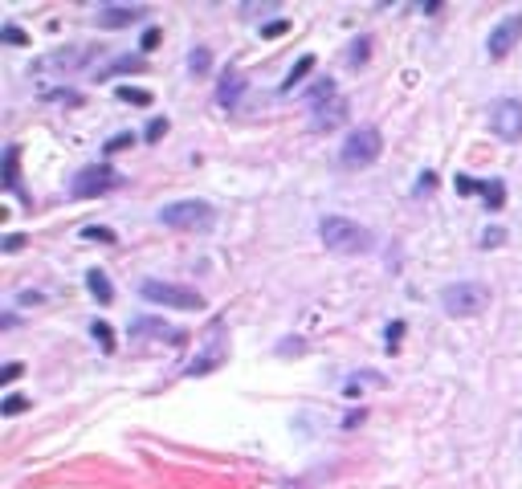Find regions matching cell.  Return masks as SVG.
Masks as SVG:
<instances>
[{
	"label": "cell",
	"mask_w": 522,
	"mask_h": 489,
	"mask_svg": "<svg viewBox=\"0 0 522 489\" xmlns=\"http://www.w3.org/2000/svg\"><path fill=\"white\" fill-rule=\"evenodd\" d=\"M155 220L167 228H179V232H209L216 225V208L209 200H172L155 212Z\"/></svg>",
	"instance_id": "cell-1"
},
{
	"label": "cell",
	"mask_w": 522,
	"mask_h": 489,
	"mask_svg": "<svg viewBox=\"0 0 522 489\" xmlns=\"http://www.w3.org/2000/svg\"><path fill=\"white\" fill-rule=\"evenodd\" d=\"M318 237L335 253H367L372 249V232L359 225V220H351V216H323Z\"/></svg>",
	"instance_id": "cell-2"
},
{
	"label": "cell",
	"mask_w": 522,
	"mask_h": 489,
	"mask_svg": "<svg viewBox=\"0 0 522 489\" xmlns=\"http://www.w3.org/2000/svg\"><path fill=\"white\" fill-rule=\"evenodd\" d=\"M486 306H489V286H482V281H449L440 290V310L449 318H473Z\"/></svg>",
	"instance_id": "cell-3"
},
{
	"label": "cell",
	"mask_w": 522,
	"mask_h": 489,
	"mask_svg": "<svg viewBox=\"0 0 522 489\" xmlns=\"http://www.w3.org/2000/svg\"><path fill=\"white\" fill-rule=\"evenodd\" d=\"M139 298L155 302V306H172V310H200L204 298L192 286H176V281H160V277H147L139 286Z\"/></svg>",
	"instance_id": "cell-4"
},
{
	"label": "cell",
	"mask_w": 522,
	"mask_h": 489,
	"mask_svg": "<svg viewBox=\"0 0 522 489\" xmlns=\"http://www.w3.org/2000/svg\"><path fill=\"white\" fill-rule=\"evenodd\" d=\"M379 151H384V135H379V127H359V130H351V135L343 139L339 159L347 163V167H372V163L379 159Z\"/></svg>",
	"instance_id": "cell-5"
},
{
	"label": "cell",
	"mask_w": 522,
	"mask_h": 489,
	"mask_svg": "<svg viewBox=\"0 0 522 489\" xmlns=\"http://www.w3.org/2000/svg\"><path fill=\"white\" fill-rule=\"evenodd\" d=\"M118 184H123V179H118V172H114L111 163H90V167H82L78 176H74L70 192H74V200H90V196L111 192Z\"/></svg>",
	"instance_id": "cell-6"
},
{
	"label": "cell",
	"mask_w": 522,
	"mask_h": 489,
	"mask_svg": "<svg viewBox=\"0 0 522 489\" xmlns=\"http://www.w3.org/2000/svg\"><path fill=\"white\" fill-rule=\"evenodd\" d=\"M489 123H494V135L502 143H518L522 139V98H498Z\"/></svg>",
	"instance_id": "cell-7"
},
{
	"label": "cell",
	"mask_w": 522,
	"mask_h": 489,
	"mask_svg": "<svg viewBox=\"0 0 522 489\" xmlns=\"http://www.w3.org/2000/svg\"><path fill=\"white\" fill-rule=\"evenodd\" d=\"M518 41H522V13H510V16H502V21L494 25V33H489V41H486V53L494 57V62H502Z\"/></svg>",
	"instance_id": "cell-8"
},
{
	"label": "cell",
	"mask_w": 522,
	"mask_h": 489,
	"mask_svg": "<svg viewBox=\"0 0 522 489\" xmlns=\"http://www.w3.org/2000/svg\"><path fill=\"white\" fill-rule=\"evenodd\" d=\"M221 326H225V322H212L209 347H204V351H200L188 367H184L188 375H209V371H216V367L228 359V342H225V330H221Z\"/></svg>",
	"instance_id": "cell-9"
},
{
	"label": "cell",
	"mask_w": 522,
	"mask_h": 489,
	"mask_svg": "<svg viewBox=\"0 0 522 489\" xmlns=\"http://www.w3.org/2000/svg\"><path fill=\"white\" fill-rule=\"evenodd\" d=\"M347 123V98H331V102H323L318 111L310 114V127L314 130H335Z\"/></svg>",
	"instance_id": "cell-10"
},
{
	"label": "cell",
	"mask_w": 522,
	"mask_h": 489,
	"mask_svg": "<svg viewBox=\"0 0 522 489\" xmlns=\"http://www.w3.org/2000/svg\"><path fill=\"white\" fill-rule=\"evenodd\" d=\"M147 9H139V4H130V9H114V4H106V9H98V25L102 29H123V25H135V21H143Z\"/></svg>",
	"instance_id": "cell-11"
},
{
	"label": "cell",
	"mask_w": 522,
	"mask_h": 489,
	"mask_svg": "<svg viewBox=\"0 0 522 489\" xmlns=\"http://www.w3.org/2000/svg\"><path fill=\"white\" fill-rule=\"evenodd\" d=\"M130 335L135 339H167V342H184L179 330H167V322H155V318H139V322L130 326Z\"/></svg>",
	"instance_id": "cell-12"
},
{
	"label": "cell",
	"mask_w": 522,
	"mask_h": 489,
	"mask_svg": "<svg viewBox=\"0 0 522 489\" xmlns=\"http://www.w3.org/2000/svg\"><path fill=\"white\" fill-rule=\"evenodd\" d=\"M86 290H90V298L102 302V306L114 302V286H111V277H106V269H86Z\"/></svg>",
	"instance_id": "cell-13"
},
{
	"label": "cell",
	"mask_w": 522,
	"mask_h": 489,
	"mask_svg": "<svg viewBox=\"0 0 522 489\" xmlns=\"http://www.w3.org/2000/svg\"><path fill=\"white\" fill-rule=\"evenodd\" d=\"M241 94H245V74H237V69L221 74V86H216V102H221V106H233V102H237Z\"/></svg>",
	"instance_id": "cell-14"
},
{
	"label": "cell",
	"mask_w": 522,
	"mask_h": 489,
	"mask_svg": "<svg viewBox=\"0 0 522 489\" xmlns=\"http://www.w3.org/2000/svg\"><path fill=\"white\" fill-rule=\"evenodd\" d=\"M335 98V82L331 78H318V82H310L306 90H302V102H306L310 111H318L323 102H331Z\"/></svg>",
	"instance_id": "cell-15"
},
{
	"label": "cell",
	"mask_w": 522,
	"mask_h": 489,
	"mask_svg": "<svg viewBox=\"0 0 522 489\" xmlns=\"http://www.w3.org/2000/svg\"><path fill=\"white\" fill-rule=\"evenodd\" d=\"M310 74H314V53H306V57H298V62H294V69L286 74V82H282V94H290L294 86H298L302 78H310Z\"/></svg>",
	"instance_id": "cell-16"
},
{
	"label": "cell",
	"mask_w": 522,
	"mask_h": 489,
	"mask_svg": "<svg viewBox=\"0 0 522 489\" xmlns=\"http://www.w3.org/2000/svg\"><path fill=\"white\" fill-rule=\"evenodd\" d=\"M147 62L135 53V57H118L114 65H106V69H98V78H114V74H143Z\"/></svg>",
	"instance_id": "cell-17"
},
{
	"label": "cell",
	"mask_w": 522,
	"mask_h": 489,
	"mask_svg": "<svg viewBox=\"0 0 522 489\" xmlns=\"http://www.w3.org/2000/svg\"><path fill=\"white\" fill-rule=\"evenodd\" d=\"M209 69H212V49L209 45H196L192 53H188V74H192V78H204Z\"/></svg>",
	"instance_id": "cell-18"
},
{
	"label": "cell",
	"mask_w": 522,
	"mask_h": 489,
	"mask_svg": "<svg viewBox=\"0 0 522 489\" xmlns=\"http://www.w3.org/2000/svg\"><path fill=\"white\" fill-rule=\"evenodd\" d=\"M367 383H379V375H372V371H367V375H351V379L343 383V395H347V400H359Z\"/></svg>",
	"instance_id": "cell-19"
},
{
	"label": "cell",
	"mask_w": 522,
	"mask_h": 489,
	"mask_svg": "<svg viewBox=\"0 0 522 489\" xmlns=\"http://www.w3.org/2000/svg\"><path fill=\"white\" fill-rule=\"evenodd\" d=\"M482 196H486L489 208H502L506 204V184L502 179H486V184H482Z\"/></svg>",
	"instance_id": "cell-20"
},
{
	"label": "cell",
	"mask_w": 522,
	"mask_h": 489,
	"mask_svg": "<svg viewBox=\"0 0 522 489\" xmlns=\"http://www.w3.org/2000/svg\"><path fill=\"white\" fill-rule=\"evenodd\" d=\"M114 98H123V102H130V106H147V102H151V90H143V86H118V94Z\"/></svg>",
	"instance_id": "cell-21"
},
{
	"label": "cell",
	"mask_w": 522,
	"mask_h": 489,
	"mask_svg": "<svg viewBox=\"0 0 522 489\" xmlns=\"http://www.w3.org/2000/svg\"><path fill=\"white\" fill-rule=\"evenodd\" d=\"M90 335H94V342H98V347H102V351H106V355H111V351H114V335H111V322H102V318H94V322H90Z\"/></svg>",
	"instance_id": "cell-22"
},
{
	"label": "cell",
	"mask_w": 522,
	"mask_h": 489,
	"mask_svg": "<svg viewBox=\"0 0 522 489\" xmlns=\"http://www.w3.org/2000/svg\"><path fill=\"white\" fill-rule=\"evenodd\" d=\"M16 155H21L16 143L4 147V184H9V188H16Z\"/></svg>",
	"instance_id": "cell-23"
},
{
	"label": "cell",
	"mask_w": 522,
	"mask_h": 489,
	"mask_svg": "<svg viewBox=\"0 0 522 489\" xmlns=\"http://www.w3.org/2000/svg\"><path fill=\"white\" fill-rule=\"evenodd\" d=\"M502 241H506V228L502 225H489L486 232H482V241H477V244H482V249H498Z\"/></svg>",
	"instance_id": "cell-24"
},
{
	"label": "cell",
	"mask_w": 522,
	"mask_h": 489,
	"mask_svg": "<svg viewBox=\"0 0 522 489\" xmlns=\"http://www.w3.org/2000/svg\"><path fill=\"white\" fill-rule=\"evenodd\" d=\"M29 408V395H4V404H0V412L4 416H21Z\"/></svg>",
	"instance_id": "cell-25"
},
{
	"label": "cell",
	"mask_w": 522,
	"mask_h": 489,
	"mask_svg": "<svg viewBox=\"0 0 522 489\" xmlns=\"http://www.w3.org/2000/svg\"><path fill=\"white\" fill-rule=\"evenodd\" d=\"M367 49H372V45H367L363 37H359V41H351V49H347V62H351V65L359 69V65L367 62Z\"/></svg>",
	"instance_id": "cell-26"
},
{
	"label": "cell",
	"mask_w": 522,
	"mask_h": 489,
	"mask_svg": "<svg viewBox=\"0 0 522 489\" xmlns=\"http://www.w3.org/2000/svg\"><path fill=\"white\" fill-rule=\"evenodd\" d=\"M82 241H106V244H111L114 232H111V228H102V225H86V228H82Z\"/></svg>",
	"instance_id": "cell-27"
},
{
	"label": "cell",
	"mask_w": 522,
	"mask_h": 489,
	"mask_svg": "<svg viewBox=\"0 0 522 489\" xmlns=\"http://www.w3.org/2000/svg\"><path fill=\"white\" fill-rule=\"evenodd\" d=\"M163 135H167V118H151V123H147V130H143L147 143H160Z\"/></svg>",
	"instance_id": "cell-28"
},
{
	"label": "cell",
	"mask_w": 522,
	"mask_h": 489,
	"mask_svg": "<svg viewBox=\"0 0 522 489\" xmlns=\"http://www.w3.org/2000/svg\"><path fill=\"white\" fill-rule=\"evenodd\" d=\"M130 143H135V135L127 130V135H114V139H106V147H102V151H106V155H114V151H123V147H130Z\"/></svg>",
	"instance_id": "cell-29"
},
{
	"label": "cell",
	"mask_w": 522,
	"mask_h": 489,
	"mask_svg": "<svg viewBox=\"0 0 522 489\" xmlns=\"http://www.w3.org/2000/svg\"><path fill=\"white\" fill-rule=\"evenodd\" d=\"M286 29H290L286 21H270V25H261V37H270V41H274V37H282Z\"/></svg>",
	"instance_id": "cell-30"
},
{
	"label": "cell",
	"mask_w": 522,
	"mask_h": 489,
	"mask_svg": "<svg viewBox=\"0 0 522 489\" xmlns=\"http://www.w3.org/2000/svg\"><path fill=\"white\" fill-rule=\"evenodd\" d=\"M160 37H163L160 29H147V33H143V41H139V45H143V53H151V49L160 45Z\"/></svg>",
	"instance_id": "cell-31"
},
{
	"label": "cell",
	"mask_w": 522,
	"mask_h": 489,
	"mask_svg": "<svg viewBox=\"0 0 522 489\" xmlns=\"http://www.w3.org/2000/svg\"><path fill=\"white\" fill-rule=\"evenodd\" d=\"M0 37H4L9 45H21V41H25V33L16 29V25H4V33H0Z\"/></svg>",
	"instance_id": "cell-32"
},
{
	"label": "cell",
	"mask_w": 522,
	"mask_h": 489,
	"mask_svg": "<svg viewBox=\"0 0 522 489\" xmlns=\"http://www.w3.org/2000/svg\"><path fill=\"white\" fill-rule=\"evenodd\" d=\"M16 375H21V363H9V367L0 371V388H9V383H13Z\"/></svg>",
	"instance_id": "cell-33"
},
{
	"label": "cell",
	"mask_w": 522,
	"mask_h": 489,
	"mask_svg": "<svg viewBox=\"0 0 522 489\" xmlns=\"http://www.w3.org/2000/svg\"><path fill=\"white\" fill-rule=\"evenodd\" d=\"M457 192H482V184L470 176H457Z\"/></svg>",
	"instance_id": "cell-34"
},
{
	"label": "cell",
	"mask_w": 522,
	"mask_h": 489,
	"mask_svg": "<svg viewBox=\"0 0 522 489\" xmlns=\"http://www.w3.org/2000/svg\"><path fill=\"white\" fill-rule=\"evenodd\" d=\"M302 347H306L302 339H282V342H277V351H282V355H290V351H302Z\"/></svg>",
	"instance_id": "cell-35"
},
{
	"label": "cell",
	"mask_w": 522,
	"mask_h": 489,
	"mask_svg": "<svg viewBox=\"0 0 522 489\" xmlns=\"http://www.w3.org/2000/svg\"><path fill=\"white\" fill-rule=\"evenodd\" d=\"M16 302H21V306H41V293H37V290H25Z\"/></svg>",
	"instance_id": "cell-36"
},
{
	"label": "cell",
	"mask_w": 522,
	"mask_h": 489,
	"mask_svg": "<svg viewBox=\"0 0 522 489\" xmlns=\"http://www.w3.org/2000/svg\"><path fill=\"white\" fill-rule=\"evenodd\" d=\"M21 244H25V237H21V232H13V237H4V253H16Z\"/></svg>",
	"instance_id": "cell-37"
},
{
	"label": "cell",
	"mask_w": 522,
	"mask_h": 489,
	"mask_svg": "<svg viewBox=\"0 0 522 489\" xmlns=\"http://www.w3.org/2000/svg\"><path fill=\"white\" fill-rule=\"evenodd\" d=\"M400 335H404V322H392L388 326V347H396V342H400Z\"/></svg>",
	"instance_id": "cell-38"
},
{
	"label": "cell",
	"mask_w": 522,
	"mask_h": 489,
	"mask_svg": "<svg viewBox=\"0 0 522 489\" xmlns=\"http://www.w3.org/2000/svg\"><path fill=\"white\" fill-rule=\"evenodd\" d=\"M433 184H437V176H433V172H424V176L416 179V192H428V188H433Z\"/></svg>",
	"instance_id": "cell-39"
},
{
	"label": "cell",
	"mask_w": 522,
	"mask_h": 489,
	"mask_svg": "<svg viewBox=\"0 0 522 489\" xmlns=\"http://www.w3.org/2000/svg\"><path fill=\"white\" fill-rule=\"evenodd\" d=\"M363 416H367V412H363V408H359V412H351V416H347V420H343V428H359V424H363Z\"/></svg>",
	"instance_id": "cell-40"
}]
</instances>
